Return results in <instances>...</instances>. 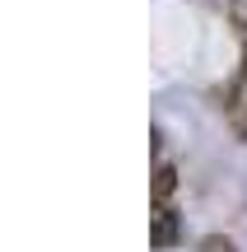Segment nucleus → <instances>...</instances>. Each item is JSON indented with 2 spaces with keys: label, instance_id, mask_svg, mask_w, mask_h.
Instances as JSON below:
<instances>
[{
  "label": "nucleus",
  "instance_id": "nucleus-1",
  "mask_svg": "<svg viewBox=\"0 0 247 252\" xmlns=\"http://www.w3.org/2000/svg\"><path fill=\"white\" fill-rule=\"evenodd\" d=\"M177 234H182V224H177V210L159 201V210H154V229H149V243H154V248H173Z\"/></svg>",
  "mask_w": 247,
  "mask_h": 252
},
{
  "label": "nucleus",
  "instance_id": "nucleus-2",
  "mask_svg": "<svg viewBox=\"0 0 247 252\" xmlns=\"http://www.w3.org/2000/svg\"><path fill=\"white\" fill-rule=\"evenodd\" d=\"M173 187H177V173L164 163V168L154 173V196H159V201H168V196H173Z\"/></svg>",
  "mask_w": 247,
  "mask_h": 252
},
{
  "label": "nucleus",
  "instance_id": "nucleus-3",
  "mask_svg": "<svg viewBox=\"0 0 247 252\" xmlns=\"http://www.w3.org/2000/svg\"><path fill=\"white\" fill-rule=\"evenodd\" d=\"M201 252H238V248H233V238H224V234H205Z\"/></svg>",
  "mask_w": 247,
  "mask_h": 252
},
{
  "label": "nucleus",
  "instance_id": "nucleus-4",
  "mask_svg": "<svg viewBox=\"0 0 247 252\" xmlns=\"http://www.w3.org/2000/svg\"><path fill=\"white\" fill-rule=\"evenodd\" d=\"M233 19H238V28H247V0H233Z\"/></svg>",
  "mask_w": 247,
  "mask_h": 252
}]
</instances>
